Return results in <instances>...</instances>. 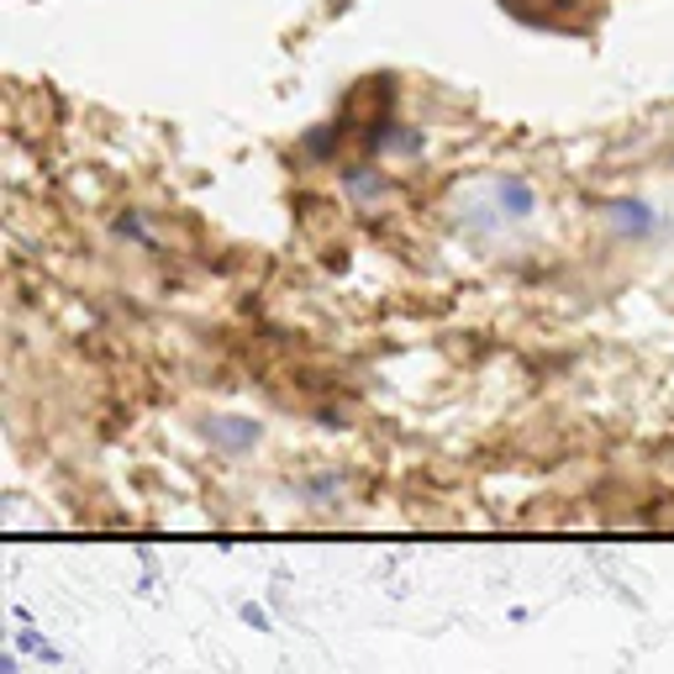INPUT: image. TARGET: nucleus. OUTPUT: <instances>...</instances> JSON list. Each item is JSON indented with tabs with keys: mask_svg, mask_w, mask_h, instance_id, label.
Segmentation results:
<instances>
[{
	"mask_svg": "<svg viewBox=\"0 0 674 674\" xmlns=\"http://www.w3.org/2000/svg\"><path fill=\"white\" fill-rule=\"evenodd\" d=\"M206 437L227 448V454H242V448H253L259 443V422H242V416H211L206 422Z\"/></svg>",
	"mask_w": 674,
	"mask_h": 674,
	"instance_id": "obj_1",
	"label": "nucleus"
},
{
	"mask_svg": "<svg viewBox=\"0 0 674 674\" xmlns=\"http://www.w3.org/2000/svg\"><path fill=\"white\" fill-rule=\"evenodd\" d=\"M611 217H617V227L632 232V238H643V232L653 227V217H649V206H643V200H617V206H611Z\"/></svg>",
	"mask_w": 674,
	"mask_h": 674,
	"instance_id": "obj_2",
	"label": "nucleus"
},
{
	"mask_svg": "<svg viewBox=\"0 0 674 674\" xmlns=\"http://www.w3.org/2000/svg\"><path fill=\"white\" fill-rule=\"evenodd\" d=\"M501 206L511 211V217H528V211H532V191L522 185V180H501Z\"/></svg>",
	"mask_w": 674,
	"mask_h": 674,
	"instance_id": "obj_3",
	"label": "nucleus"
}]
</instances>
